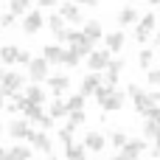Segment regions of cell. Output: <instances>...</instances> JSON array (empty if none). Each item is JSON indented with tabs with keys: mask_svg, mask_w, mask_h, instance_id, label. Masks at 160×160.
<instances>
[{
	"mask_svg": "<svg viewBox=\"0 0 160 160\" xmlns=\"http://www.w3.org/2000/svg\"><path fill=\"white\" fill-rule=\"evenodd\" d=\"M96 101L104 112H118L124 104H127V93L118 90V87H110V84H101L96 90Z\"/></svg>",
	"mask_w": 160,
	"mask_h": 160,
	"instance_id": "obj_1",
	"label": "cell"
},
{
	"mask_svg": "<svg viewBox=\"0 0 160 160\" xmlns=\"http://www.w3.org/2000/svg\"><path fill=\"white\" fill-rule=\"evenodd\" d=\"M59 42H68V45H70L73 51H79L82 56H90V53L96 51V48H93L96 42H90V39L84 37V31H65V34L59 37Z\"/></svg>",
	"mask_w": 160,
	"mask_h": 160,
	"instance_id": "obj_2",
	"label": "cell"
},
{
	"mask_svg": "<svg viewBox=\"0 0 160 160\" xmlns=\"http://www.w3.org/2000/svg\"><path fill=\"white\" fill-rule=\"evenodd\" d=\"M127 96L132 98V107H135V112H138V115H143L149 107H155V104H158V101L152 98V93L141 90L138 84H129V87H127Z\"/></svg>",
	"mask_w": 160,
	"mask_h": 160,
	"instance_id": "obj_3",
	"label": "cell"
},
{
	"mask_svg": "<svg viewBox=\"0 0 160 160\" xmlns=\"http://www.w3.org/2000/svg\"><path fill=\"white\" fill-rule=\"evenodd\" d=\"M155 25H158V17H155L152 11H149V14H143V17L138 20V25H135V42H138V45L149 42V37H152Z\"/></svg>",
	"mask_w": 160,
	"mask_h": 160,
	"instance_id": "obj_4",
	"label": "cell"
},
{
	"mask_svg": "<svg viewBox=\"0 0 160 160\" xmlns=\"http://www.w3.org/2000/svg\"><path fill=\"white\" fill-rule=\"evenodd\" d=\"M143 149H146V138H129L127 146L118 149V158L115 160H138L143 155Z\"/></svg>",
	"mask_w": 160,
	"mask_h": 160,
	"instance_id": "obj_5",
	"label": "cell"
},
{
	"mask_svg": "<svg viewBox=\"0 0 160 160\" xmlns=\"http://www.w3.org/2000/svg\"><path fill=\"white\" fill-rule=\"evenodd\" d=\"M6 132H8L14 141H31V135H34L28 118H17V121H11V124L6 127Z\"/></svg>",
	"mask_w": 160,
	"mask_h": 160,
	"instance_id": "obj_6",
	"label": "cell"
},
{
	"mask_svg": "<svg viewBox=\"0 0 160 160\" xmlns=\"http://www.w3.org/2000/svg\"><path fill=\"white\" fill-rule=\"evenodd\" d=\"M22 82H25V79H22L20 73H6V79L0 82V93L14 98V96H20V90H22Z\"/></svg>",
	"mask_w": 160,
	"mask_h": 160,
	"instance_id": "obj_7",
	"label": "cell"
},
{
	"mask_svg": "<svg viewBox=\"0 0 160 160\" xmlns=\"http://www.w3.org/2000/svg\"><path fill=\"white\" fill-rule=\"evenodd\" d=\"M42 25H45V17H42V11H28V14L22 17V31H25L28 37L39 34V31H42Z\"/></svg>",
	"mask_w": 160,
	"mask_h": 160,
	"instance_id": "obj_8",
	"label": "cell"
},
{
	"mask_svg": "<svg viewBox=\"0 0 160 160\" xmlns=\"http://www.w3.org/2000/svg\"><path fill=\"white\" fill-rule=\"evenodd\" d=\"M110 59H112L110 51H93V53L87 56V68H90V73H101V70H107Z\"/></svg>",
	"mask_w": 160,
	"mask_h": 160,
	"instance_id": "obj_9",
	"label": "cell"
},
{
	"mask_svg": "<svg viewBox=\"0 0 160 160\" xmlns=\"http://www.w3.org/2000/svg\"><path fill=\"white\" fill-rule=\"evenodd\" d=\"M48 59L45 56H39V59H31L28 62V76H31V82H48Z\"/></svg>",
	"mask_w": 160,
	"mask_h": 160,
	"instance_id": "obj_10",
	"label": "cell"
},
{
	"mask_svg": "<svg viewBox=\"0 0 160 160\" xmlns=\"http://www.w3.org/2000/svg\"><path fill=\"white\" fill-rule=\"evenodd\" d=\"M59 14H62V20H65V22H73V25L84 22V14H82L79 3H62V6H59Z\"/></svg>",
	"mask_w": 160,
	"mask_h": 160,
	"instance_id": "obj_11",
	"label": "cell"
},
{
	"mask_svg": "<svg viewBox=\"0 0 160 160\" xmlns=\"http://www.w3.org/2000/svg\"><path fill=\"white\" fill-rule=\"evenodd\" d=\"M121 70H124V59H110V65H107V70H104V84L118 87V76H121Z\"/></svg>",
	"mask_w": 160,
	"mask_h": 160,
	"instance_id": "obj_12",
	"label": "cell"
},
{
	"mask_svg": "<svg viewBox=\"0 0 160 160\" xmlns=\"http://www.w3.org/2000/svg\"><path fill=\"white\" fill-rule=\"evenodd\" d=\"M84 149L87 152H104L107 149V135H101V132H87L84 135Z\"/></svg>",
	"mask_w": 160,
	"mask_h": 160,
	"instance_id": "obj_13",
	"label": "cell"
},
{
	"mask_svg": "<svg viewBox=\"0 0 160 160\" xmlns=\"http://www.w3.org/2000/svg\"><path fill=\"white\" fill-rule=\"evenodd\" d=\"M101 84H104V79H101L98 73H87V76L82 79V90H79V93H82L84 98H87V96H96V90H98Z\"/></svg>",
	"mask_w": 160,
	"mask_h": 160,
	"instance_id": "obj_14",
	"label": "cell"
},
{
	"mask_svg": "<svg viewBox=\"0 0 160 160\" xmlns=\"http://www.w3.org/2000/svg\"><path fill=\"white\" fill-rule=\"evenodd\" d=\"M115 20H118V25H138L141 14H138V8H135V6H124V8L115 14Z\"/></svg>",
	"mask_w": 160,
	"mask_h": 160,
	"instance_id": "obj_15",
	"label": "cell"
},
{
	"mask_svg": "<svg viewBox=\"0 0 160 160\" xmlns=\"http://www.w3.org/2000/svg\"><path fill=\"white\" fill-rule=\"evenodd\" d=\"M104 42H107V51H110V53H121L127 37H124L121 31H112V34H104Z\"/></svg>",
	"mask_w": 160,
	"mask_h": 160,
	"instance_id": "obj_16",
	"label": "cell"
},
{
	"mask_svg": "<svg viewBox=\"0 0 160 160\" xmlns=\"http://www.w3.org/2000/svg\"><path fill=\"white\" fill-rule=\"evenodd\" d=\"M82 31H84V37H87L90 42H98V39H104V28H101V22H98V20H87Z\"/></svg>",
	"mask_w": 160,
	"mask_h": 160,
	"instance_id": "obj_17",
	"label": "cell"
},
{
	"mask_svg": "<svg viewBox=\"0 0 160 160\" xmlns=\"http://www.w3.org/2000/svg\"><path fill=\"white\" fill-rule=\"evenodd\" d=\"M31 146H34V149H39V152H45V155H51V146H53V143H51L48 132H45V129H39V132H34V135H31Z\"/></svg>",
	"mask_w": 160,
	"mask_h": 160,
	"instance_id": "obj_18",
	"label": "cell"
},
{
	"mask_svg": "<svg viewBox=\"0 0 160 160\" xmlns=\"http://www.w3.org/2000/svg\"><path fill=\"white\" fill-rule=\"evenodd\" d=\"M42 56L48 59V65H62L65 48H59V45H45V48H42Z\"/></svg>",
	"mask_w": 160,
	"mask_h": 160,
	"instance_id": "obj_19",
	"label": "cell"
},
{
	"mask_svg": "<svg viewBox=\"0 0 160 160\" xmlns=\"http://www.w3.org/2000/svg\"><path fill=\"white\" fill-rule=\"evenodd\" d=\"M20 51H22V48H17V45H3V48H0V62H3V65H17Z\"/></svg>",
	"mask_w": 160,
	"mask_h": 160,
	"instance_id": "obj_20",
	"label": "cell"
},
{
	"mask_svg": "<svg viewBox=\"0 0 160 160\" xmlns=\"http://www.w3.org/2000/svg\"><path fill=\"white\" fill-rule=\"evenodd\" d=\"M48 87H51L53 96H62V93L70 87V79H68V76H51V79H48Z\"/></svg>",
	"mask_w": 160,
	"mask_h": 160,
	"instance_id": "obj_21",
	"label": "cell"
},
{
	"mask_svg": "<svg viewBox=\"0 0 160 160\" xmlns=\"http://www.w3.org/2000/svg\"><path fill=\"white\" fill-rule=\"evenodd\" d=\"M48 28H51V34H53L56 39H59V37H62V34L68 31V28H65V20H62V14H59V11L48 17Z\"/></svg>",
	"mask_w": 160,
	"mask_h": 160,
	"instance_id": "obj_22",
	"label": "cell"
},
{
	"mask_svg": "<svg viewBox=\"0 0 160 160\" xmlns=\"http://www.w3.org/2000/svg\"><path fill=\"white\" fill-rule=\"evenodd\" d=\"M22 115H25L28 121H34V124H37V121H39V118H42L45 112H42V104H34V101H28V98H25V107H22Z\"/></svg>",
	"mask_w": 160,
	"mask_h": 160,
	"instance_id": "obj_23",
	"label": "cell"
},
{
	"mask_svg": "<svg viewBox=\"0 0 160 160\" xmlns=\"http://www.w3.org/2000/svg\"><path fill=\"white\" fill-rule=\"evenodd\" d=\"M65 158L68 160H87L84 143H70V146H65Z\"/></svg>",
	"mask_w": 160,
	"mask_h": 160,
	"instance_id": "obj_24",
	"label": "cell"
},
{
	"mask_svg": "<svg viewBox=\"0 0 160 160\" xmlns=\"http://www.w3.org/2000/svg\"><path fill=\"white\" fill-rule=\"evenodd\" d=\"M143 138L146 141H155V143L160 141V124L158 121H146L143 118Z\"/></svg>",
	"mask_w": 160,
	"mask_h": 160,
	"instance_id": "obj_25",
	"label": "cell"
},
{
	"mask_svg": "<svg viewBox=\"0 0 160 160\" xmlns=\"http://www.w3.org/2000/svg\"><path fill=\"white\" fill-rule=\"evenodd\" d=\"M34 155V149H28V146H11L8 149V160H31Z\"/></svg>",
	"mask_w": 160,
	"mask_h": 160,
	"instance_id": "obj_26",
	"label": "cell"
},
{
	"mask_svg": "<svg viewBox=\"0 0 160 160\" xmlns=\"http://www.w3.org/2000/svg\"><path fill=\"white\" fill-rule=\"evenodd\" d=\"M25 98L34 101V104H45V90H42L39 84H31V87L25 90Z\"/></svg>",
	"mask_w": 160,
	"mask_h": 160,
	"instance_id": "obj_27",
	"label": "cell"
},
{
	"mask_svg": "<svg viewBox=\"0 0 160 160\" xmlns=\"http://www.w3.org/2000/svg\"><path fill=\"white\" fill-rule=\"evenodd\" d=\"M51 118H65L68 115V101H62V98H53L51 101V112H48Z\"/></svg>",
	"mask_w": 160,
	"mask_h": 160,
	"instance_id": "obj_28",
	"label": "cell"
},
{
	"mask_svg": "<svg viewBox=\"0 0 160 160\" xmlns=\"http://www.w3.org/2000/svg\"><path fill=\"white\" fill-rule=\"evenodd\" d=\"M82 124H84V110H76V112H68V124H65L68 129H73V132H76V129H79Z\"/></svg>",
	"mask_w": 160,
	"mask_h": 160,
	"instance_id": "obj_29",
	"label": "cell"
},
{
	"mask_svg": "<svg viewBox=\"0 0 160 160\" xmlns=\"http://www.w3.org/2000/svg\"><path fill=\"white\" fill-rule=\"evenodd\" d=\"M107 141H110V143H112V146H115V149H124V146H127V141H129V138H127V132H121V129H112V132H110V135H107Z\"/></svg>",
	"mask_w": 160,
	"mask_h": 160,
	"instance_id": "obj_30",
	"label": "cell"
},
{
	"mask_svg": "<svg viewBox=\"0 0 160 160\" xmlns=\"http://www.w3.org/2000/svg\"><path fill=\"white\" fill-rule=\"evenodd\" d=\"M152 59H155V51H152V48H143V51L138 53V65H141V70H149Z\"/></svg>",
	"mask_w": 160,
	"mask_h": 160,
	"instance_id": "obj_31",
	"label": "cell"
},
{
	"mask_svg": "<svg viewBox=\"0 0 160 160\" xmlns=\"http://www.w3.org/2000/svg\"><path fill=\"white\" fill-rule=\"evenodd\" d=\"M79 62H82V53H79V51H73V48H68V51H65V59H62V65H68V68H76Z\"/></svg>",
	"mask_w": 160,
	"mask_h": 160,
	"instance_id": "obj_32",
	"label": "cell"
},
{
	"mask_svg": "<svg viewBox=\"0 0 160 160\" xmlns=\"http://www.w3.org/2000/svg\"><path fill=\"white\" fill-rule=\"evenodd\" d=\"M76 110H84V96L82 93H76V96L68 98V112H76Z\"/></svg>",
	"mask_w": 160,
	"mask_h": 160,
	"instance_id": "obj_33",
	"label": "cell"
},
{
	"mask_svg": "<svg viewBox=\"0 0 160 160\" xmlns=\"http://www.w3.org/2000/svg\"><path fill=\"white\" fill-rule=\"evenodd\" d=\"M8 6H11V14H14V17L28 11V0H8Z\"/></svg>",
	"mask_w": 160,
	"mask_h": 160,
	"instance_id": "obj_34",
	"label": "cell"
},
{
	"mask_svg": "<svg viewBox=\"0 0 160 160\" xmlns=\"http://www.w3.org/2000/svg\"><path fill=\"white\" fill-rule=\"evenodd\" d=\"M59 141H62L65 146H70V143H73V129H68V127H62V129H59Z\"/></svg>",
	"mask_w": 160,
	"mask_h": 160,
	"instance_id": "obj_35",
	"label": "cell"
},
{
	"mask_svg": "<svg viewBox=\"0 0 160 160\" xmlns=\"http://www.w3.org/2000/svg\"><path fill=\"white\" fill-rule=\"evenodd\" d=\"M143 118H146V121H158V124H160V107H158V104L149 107V110L143 112Z\"/></svg>",
	"mask_w": 160,
	"mask_h": 160,
	"instance_id": "obj_36",
	"label": "cell"
},
{
	"mask_svg": "<svg viewBox=\"0 0 160 160\" xmlns=\"http://www.w3.org/2000/svg\"><path fill=\"white\" fill-rule=\"evenodd\" d=\"M14 25V14L8 11V14H0V28H11Z\"/></svg>",
	"mask_w": 160,
	"mask_h": 160,
	"instance_id": "obj_37",
	"label": "cell"
},
{
	"mask_svg": "<svg viewBox=\"0 0 160 160\" xmlns=\"http://www.w3.org/2000/svg\"><path fill=\"white\" fill-rule=\"evenodd\" d=\"M37 124H39V129H51V127H53V118H51V115H42Z\"/></svg>",
	"mask_w": 160,
	"mask_h": 160,
	"instance_id": "obj_38",
	"label": "cell"
},
{
	"mask_svg": "<svg viewBox=\"0 0 160 160\" xmlns=\"http://www.w3.org/2000/svg\"><path fill=\"white\" fill-rule=\"evenodd\" d=\"M149 84L160 87V68H158V70H149Z\"/></svg>",
	"mask_w": 160,
	"mask_h": 160,
	"instance_id": "obj_39",
	"label": "cell"
},
{
	"mask_svg": "<svg viewBox=\"0 0 160 160\" xmlns=\"http://www.w3.org/2000/svg\"><path fill=\"white\" fill-rule=\"evenodd\" d=\"M31 59H34V56H31L28 51H20V56H17V65H28Z\"/></svg>",
	"mask_w": 160,
	"mask_h": 160,
	"instance_id": "obj_40",
	"label": "cell"
},
{
	"mask_svg": "<svg viewBox=\"0 0 160 160\" xmlns=\"http://www.w3.org/2000/svg\"><path fill=\"white\" fill-rule=\"evenodd\" d=\"M39 8H51V6H59V0H37Z\"/></svg>",
	"mask_w": 160,
	"mask_h": 160,
	"instance_id": "obj_41",
	"label": "cell"
},
{
	"mask_svg": "<svg viewBox=\"0 0 160 160\" xmlns=\"http://www.w3.org/2000/svg\"><path fill=\"white\" fill-rule=\"evenodd\" d=\"M76 3H79V6H98L101 0H76Z\"/></svg>",
	"mask_w": 160,
	"mask_h": 160,
	"instance_id": "obj_42",
	"label": "cell"
},
{
	"mask_svg": "<svg viewBox=\"0 0 160 160\" xmlns=\"http://www.w3.org/2000/svg\"><path fill=\"white\" fill-rule=\"evenodd\" d=\"M0 160H8V149L6 146H0Z\"/></svg>",
	"mask_w": 160,
	"mask_h": 160,
	"instance_id": "obj_43",
	"label": "cell"
},
{
	"mask_svg": "<svg viewBox=\"0 0 160 160\" xmlns=\"http://www.w3.org/2000/svg\"><path fill=\"white\" fill-rule=\"evenodd\" d=\"M6 73H8V70H3V68H0V82H3V79H6Z\"/></svg>",
	"mask_w": 160,
	"mask_h": 160,
	"instance_id": "obj_44",
	"label": "cell"
},
{
	"mask_svg": "<svg viewBox=\"0 0 160 160\" xmlns=\"http://www.w3.org/2000/svg\"><path fill=\"white\" fill-rule=\"evenodd\" d=\"M146 3H152V6H160V0H146Z\"/></svg>",
	"mask_w": 160,
	"mask_h": 160,
	"instance_id": "obj_45",
	"label": "cell"
},
{
	"mask_svg": "<svg viewBox=\"0 0 160 160\" xmlns=\"http://www.w3.org/2000/svg\"><path fill=\"white\" fill-rule=\"evenodd\" d=\"M48 160H59V158H56V155H53V152H51V155H48Z\"/></svg>",
	"mask_w": 160,
	"mask_h": 160,
	"instance_id": "obj_46",
	"label": "cell"
},
{
	"mask_svg": "<svg viewBox=\"0 0 160 160\" xmlns=\"http://www.w3.org/2000/svg\"><path fill=\"white\" fill-rule=\"evenodd\" d=\"M3 98H6V96H3V93H0V107H6V104H3Z\"/></svg>",
	"mask_w": 160,
	"mask_h": 160,
	"instance_id": "obj_47",
	"label": "cell"
},
{
	"mask_svg": "<svg viewBox=\"0 0 160 160\" xmlns=\"http://www.w3.org/2000/svg\"><path fill=\"white\" fill-rule=\"evenodd\" d=\"M0 135H3V124H0Z\"/></svg>",
	"mask_w": 160,
	"mask_h": 160,
	"instance_id": "obj_48",
	"label": "cell"
},
{
	"mask_svg": "<svg viewBox=\"0 0 160 160\" xmlns=\"http://www.w3.org/2000/svg\"><path fill=\"white\" fill-rule=\"evenodd\" d=\"M28 3H31V0H28Z\"/></svg>",
	"mask_w": 160,
	"mask_h": 160,
	"instance_id": "obj_49",
	"label": "cell"
}]
</instances>
